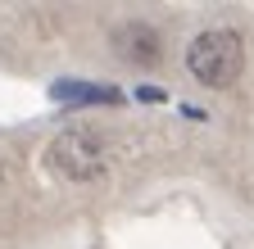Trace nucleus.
Masks as SVG:
<instances>
[{
	"label": "nucleus",
	"mask_w": 254,
	"mask_h": 249,
	"mask_svg": "<svg viewBox=\"0 0 254 249\" xmlns=\"http://www.w3.org/2000/svg\"><path fill=\"white\" fill-rule=\"evenodd\" d=\"M186 68L200 86H232L245 68V41L232 27H204L186 50Z\"/></svg>",
	"instance_id": "nucleus-1"
},
{
	"label": "nucleus",
	"mask_w": 254,
	"mask_h": 249,
	"mask_svg": "<svg viewBox=\"0 0 254 249\" xmlns=\"http://www.w3.org/2000/svg\"><path fill=\"white\" fill-rule=\"evenodd\" d=\"M46 163L55 177L64 181H95V177H105L109 168V149H105V136L95 132V127H64L50 149H46Z\"/></svg>",
	"instance_id": "nucleus-2"
},
{
	"label": "nucleus",
	"mask_w": 254,
	"mask_h": 249,
	"mask_svg": "<svg viewBox=\"0 0 254 249\" xmlns=\"http://www.w3.org/2000/svg\"><path fill=\"white\" fill-rule=\"evenodd\" d=\"M114 50L127 59V64H159V54H164V41H159V32L150 23H123L118 32H114Z\"/></svg>",
	"instance_id": "nucleus-3"
},
{
	"label": "nucleus",
	"mask_w": 254,
	"mask_h": 249,
	"mask_svg": "<svg viewBox=\"0 0 254 249\" xmlns=\"http://www.w3.org/2000/svg\"><path fill=\"white\" fill-rule=\"evenodd\" d=\"M55 100H114V91H100V86H77V82H55L50 86Z\"/></svg>",
	"instance_id": "nucleus-4"
}]
</instances>
